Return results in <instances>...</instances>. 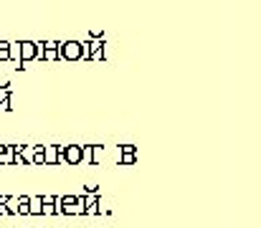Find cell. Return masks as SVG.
Returning a JSON list of instances; mask_svg holds the SVG:
<instances>
[{
	"label": "cell",
	"instance_id": "6da1fadb",
	"mask_svg": "<svg viewBox=\"0 0 261 228\" xmlns=\"http://www.w3.org/2000/svg\"><path fill=\"white\" fill-rule=\"evenodd\" d=\"M64 61H89V53H86V43L81 41H64L59 49Z\"/></svg>",
	"mask_w": 261,
	"mask_h": 228
},
{
	"label": "cell",
	"instance_id": "7a4b0ae2",
	"mask_svg": "<svg viewBox=\"0 0 261 228\" xmlns=\"http://www.w3.org/2000/svg\"><path fill=\"white\" fill-rule=\"evenodd\" d=\"M18 46H21V69H23V64H28V61H41L43 58V46L41 43L18 41Z\"/></svg>",
	"mask_w": 261,
	"mask_h": 228
},
{
	"label": "cell",
	"instance_id": "3957f363",
	"mask_svg": "<svg viewBox=\"0 0 261 228\" xmlns=\"http://www.w3.org/2000/svg\"><path fill=\"white\" fill-rule=\"evenodd\" d=\"M61 155H64V147L61 145H43V165H46V167L59 165Z\"/></svg>",
	"mask_w": 261,
	"mask_h": 228
},
{
	"label": "cell",
	"instance_id": "277c9868",
	"mask_svg": "<svg viewBox=\"0 0 261 228\" xmlns=\"http://www.w3.org/2000/svg\"><path fill=\"white\" fill-rule=\"evenodd\" d=\"M81 157H84L81 145H66V147H64V155H61V162L74 167V165H79V162H81Z\"/></svg>",
	"mask_w": 261,
	"mask_h": 228
},
{
	"label": "cell",
	"instance_id": "5b68a950",
	"mask_svg": "<svg viewBox=\"0 0 261 228\" xmlns=\"http://www.w3.org/2000/svg\"><path fill=\"white\" fill-rule=\"evenodd\" d=\"M41 205H43L41 195H33V198H28V213H31V216H41Z\"/></svg>",
	"mask_w": 261,
	"mask_h": 228
},
{
	"label": "cell",
	"instance_id": "8992f818",
	"mask_svg": "<svg viewBox=\"0 0 261 228\" xmlns=\"http://www.w3.org/2000/svg\"><path fill=\"white\" fill-rule=\"evenodd\" d=\"M8 56H10V61H18V64H21V46L18 43H8Z\"/></svg>",
	"mask_w": 261,
	"mask_h": 228
},
{
	"label": "cell",
	"instance_id": "52a82bcc",
	"mask_svg": "<svg viewBox=\"0 0 261 228\" xmlns=\"http://www.w3.org/2000/svg\"><path fill=\"white\" fill-rule=\"evenodd\" d=\"M56 213H59V210H56L53 203H43L41 205V216H56Z\"/></svg>",
	"mask_w": 261,
	"mask_h": 228
},
{
	"label": "cell",
	"instance_id": "ba28073f",
	"mask_svg": "<svg viewBox=\"0 0 261 228\" xmlns=\"http://www.w3.org/2000/svg\"><path fill=\"white\" fill-rule=\"evenodd\" d=\"M59 58H61L59 51H43V58H41V61H48V64H53V61H59Z\"/></svg>",
	"mask_w": 261,
	"mask_h": 228
},
{
	"label": "cell",
	"instance_id": "9c48e42d",
	"mask_svg": "<svg viewBox=\"0 0 261 228\" xmlns=\"http://www.w3.org/2000/svg\"><path fill=\"white\" fill-rule=\"evenodd\" d=\"M41 46H43V51H59V49H61L59 41H43Z\"/></svg>",
	"mask_w": 261,
	"mask_h": 228
},
{
	"label": "cell",
	"instance_id": "30bf717a",
	"mask_svg": "<svg viewBox=\"0 0 261 228\" xmlns=\"http://www.w3.org/2000/svg\"><path fill=\"white\" fill-rule=\"evenodd\" d=\"M119 155H137L135 145H119Z\"/></svg>",
	"mask_w": 261,
	"mask_h": 228
},
{
	"label": "cell",
	"instance_id": "8fae6325",
	"mask_svg": "<svg viewBox=\"0 0 261 228\" xmlns=\"http://www.w3.org/2000/svg\"><path fill=\"white\" fill-rule=\"evenodd\" d=\"M0 61H10V56H8V41H0Z\"/></svg>",
	"mask_w": 261,
	"mask_h": 228
},
{
	"label": "cell",
	"instance_id": "7c38bea8",
	"mask_svg": "<svg viewBox=\"0 0 261 228\" xmlns=\"http://www.w3.org/2000/svg\"><path fill=\"white\" fill-rule=\"evenodd\" d=\"M119 162H122V165H135V162H137V155H119Z\"/></svg>",
	"mask_w": 261,
	"mask_h": 228
}]
</instances>
